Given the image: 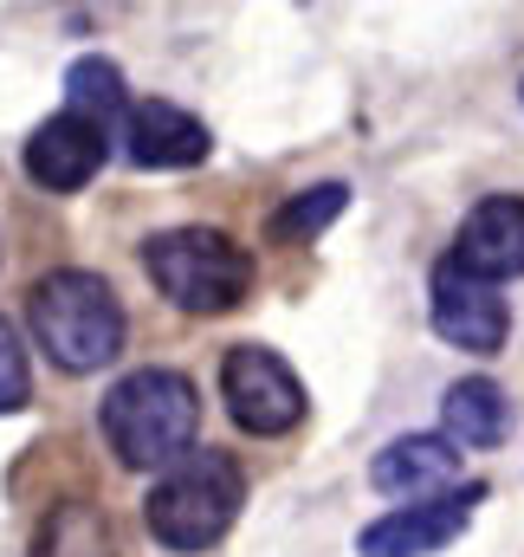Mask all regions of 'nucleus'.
<instances>
[{"label":"nucleus","mask_w":524,"mask_h":557,"mask_svg":"<svg viewBox=\"0 0 524 557\" xmlns=\"http://www.w3.org/2000/svg\"><path fill=\"white\" fill-rule=\"evenodd\" d=\"M98 428L111 441V454L136 473H169L182 454H195L201 434V389L182 370H130L104 389Z\"/></svg>","instance_id":"nucleus-1"},{"label":"nucleus","mask_w":524,"mask_h":557,"mask_svg":"<svg viewBox=\"0 0 524 557\" xmlns=\"http://www.w3.org/2000/svg\"><path fill=\"white\" fill-rule=\"evenodd\" d=\"M26 324H33L39 350L72 376H91V370L117 363V350L130 337L124 298L111 292V278L85 273V267H59V273L39 278L33 298H26Z\"/></svg>","instance_id":"nucleus-2"},{"label":"nucleus","mask_w":524,"mask_h":557,"mask_svg":"<svg viewBox=\"0 0 524 557\" xmlns=\"http://www.w3.org/2000/svg\"><path fill=\"white\" fill-rule=\"evenodd\" d=\"M240 506H247V473L234 467V454L195 447L169 473H155V486L142 499V525L169 552H208V545L227 539Z\"/></svg>","instance_id":"nucleus-3"},{"label":"nucleus","mask_w":524,"mask_h":557,"mask_svg":"<svg viewBox=\"0 0 524 557\" xmlns=\"http://www.w3.org/2000/svg\"><path fill=\"white\" fill-rule=\"evenodd\" d=\"M142 273L169 305L195 318H221L253 292V253L221 227H169L142 240Z\"/></svg>","instance_id":"nucleus-4"},{"label":"nucleus","mask_w":524,"mask_h":557,"mask_svg":"<svg viewBox=\"0 0 524 557\" xmlns=\"http://www.w3.org/2000/svg\"><path fill=\"white\" fill-rule=\"evenodd\" d=\"M221 403H227V416L234 428H247V434H291L304 409H311V396H304V383H298V370L272 350V344H234L227 357H221Z\"/></svg>","instance_id":"nucleus-5"},{"label":"nucleus","mask_w":524,"mask_h":557,"mask_svg":"<svg viewBox=\"0 0 524 557\" xmlns=\"http://www.w3.org/2000/svg\"><path fill=\"white\" fill-rule=\"evenodd\" d=\"M427 318L434 331L453 344V350H473V357H499L506 337H512V305L499 298V285L486 278H466L460 267H434V285H427Z\"/></svg>","instance_id":"nucleus-6"},{"label":"nucleus","mask_w":524,"mask_h":557,"mask_svg":"<svg viewBox=\"0 0 524 557\" xmlns=\"http://www.w3.org/2000/svg\"><path fill=\"white\" fill-rule=\"evenodd\" d=\"M479 499H486V480L453 486V493L421 499V506H395L376 525H363L357 552L363 557H434V552H447V545L473 525V506H479Z\"/></svg>","instance_id":"nucleus-7"},{"label":"nucleus","mask_w":524,"mask_h":557,"mask_svg":"<svg viewBox=\"0 0 524 557\" xmlns=\"http://www.w3.org/2000/svg\"><path fill=\"white\" fill-rule=\"evenodd\" d=\"M111 124H98V117H85V111H59V117H46L33 137H26V175L39 182V188H52V195H72V188H85L98 169H104V156H111Z\"/></svg>","instance_id":"nucleus-8"},{"label":"nucleus","mask_w":524,"mask_h":557,"mask_svg":"<svg viewBox=\"0 0 524 557\" xmlns=\"http://www.w3.org/2000/svg\"><path fill=\"white\" fill-rule=\"evenodd\" d=\"M447 267H460L466 278H519L524 273V195H486L466 208Z\"/></svg>","instance_id":"nucleus-9"},{"label":"nucleus","mask_w":524,"mask_h":557,"mask_svg":"<svg viewBox=\"0 0 524 557\" xmlns=\"http://www.w3.org/2000/svg\"><path fill=\"white\" fill-rule=\"evenodd\" d=\"M117 137H124V156H130L136 169H195V162H208V124L195 117V111H182V104H169V98H142L124 111V124H117Z\"/></svg>","instance_id":"nucleus-10"},{"label":"nucleus","mask_w":524,"mask_h":557,"mask_svg":"<svg viewBox=\"0 0 524 557\" xmlns=\"http://www.w3.org/2000/svg\"><path fill=\"white\" fill-rule=\"evenodd\" d=\"M453 480H460V447L447 434H401L370 460V486L389 499H408V506L453 493Z\"/></svg>","instance_id":"nucleus-11"},{"label":"nucleus","mask_w":524,"mask_h":557,"mask_svg":"<svg viewBox=\"0 0 524 557\" xmlns=\"http://www.w3.org/2000/svg\"><path fill=\"white\" fill-rule=\"evenodd\" d=\"M440 428L453 447H499L512 434V396L492 376H460L440 396Z\"/></svg>","instance_id":"nucleus-12"},{"label":"nucleus","mask_w":524,"mask_h":557,"mask_svg":"<svg viewBox=\"0 0 524 557\" xmlns=\"http://www.w3.org/2000/svg\"><path fill=\"white\" fill-rule=\"evenodd\" d=\"M65 111H85V117H98V124H124V111H130V98H124V72L104 59V52H85V59H72L65 65Z\"/></svg>","instance_id":"nucleus-13"},{"label":"nucleus","mask_w":524,"mask_h":557,"mask_svg":"<svg viewBox=\"0 0 524 557\" xmlns=\"http://www.w3.org/2000/svg\"><path fill=\"white\" fill-rule=\"evenodd\" d=\"M344 208H350V188H344V182H317V188L291 195V201L272 214V240H317Z\"/></svg>","instance_id":"nucleus-14"},{"label":"nucleus","mask_w":524,"mask_h":557,"mask_svg":"<svg viewBox=\"0 0 524 557\" xmlns=\"http://www.w3.org/2000/svg\"><path fill=\"white\" fill-rule=\"evenodd\" d=\"M26 396H33V370H26V350H20V331L0 318V416H13V409H26Z\"/></svg>","instance_id":"nucleus-15"}]
</instances>
